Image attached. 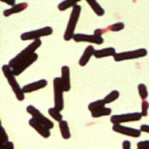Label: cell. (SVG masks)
<instances>
[{
    "label": "cell",
    "mask_w": 149,
    "mask_h": 149,
    "mask_svg": "<svg viewBox=\"0 0 149 149\" xmlns=\"http://www.w3.org/2000/svg\"><path fill=\"white\" fill-rule=\"evenodd\" d=\"M138 149H149V141H142L137 143Z\"/></svg>",
    "instance_id": "29"
},
{
    "label": "cell",
    "mask_w": 149,
    "mask_h": 149,
    "mask_svg": "<svg viewBox=\"0 0 149 149\" xmlns=\"http://www.w3.org/2000/svg\"><path fill=\"white\" fill-rule=\"evenodd\" d=\"M125 28V24L123 22H117L114 23L111 25H109L107 27V31H113V32H117V31H120Z\"/></svg>",
    "instance_id": "26"
},
{
    "label": "cell",
    "mask_w": 149,
    "mask_h": 149,
    "mask_svg": "<svg viewBox=\"0 0 149 149\" xmlns=\"http://www.w3.org/2000/svg\"><path fill=\"white\" fill-rule=\"evenodd\" d=\"M106 105H107V104L105 102L104 99H102V100H95V101L89 103L87 108L91 113H93V112H95V111H97L102 107H105Z\"/></svg>",
    "instance_id": "22"
},
{
    "label": "cell",
    "mask_w": 149,
    "mask_h": 149,
    "mask_svg": "<svg viewBox=\"0 0 149 149\" xmlns=\"http://www.w3.org/2000/svg\"><path fill=\"white\" fill-rule=\"evenodd\" d=\"M137 88H138V93L140 95V98L142 100H147L148 97V87L146 86V85L143 83H141L138 85Z\"/></svg>",
    "instance_id": "25"
},
{
    "label": "cell",
    "mask_w": 149,
    "mask_h": 149,
    "mask_svg": "<svg viewBox=\"0 0 149 149\" xmlns=\"http://www.w3.org/2000/svg\"><path fill=\"white\" fill-rule=\"evenodd\" d=\"M73 40L77 43H90L94 45H102L104 43V38L102 36H99L96 34H84V33H75L73 37Z\"/></svg>",
    "instance_id": "9"
},
{
    "label": "cell",
    "mask_w": 149,
    "mask_h": 149,
    "mask_svg": "<svg viewBox=\"0 0 149 149\" xmlns=\"http://www.w3.org/2000/svg\"><path fill=\"white\" fill-rule=\"evenodd\" d=\"M112 114V108L110 107H102L93 113H91V115L93 118L94 119H98V118H101V117H106V116H109Z\"/></svg>",
    "instance_id": "21"
},
{
    "label": "cell",
    "mask_w": 149,
    "mask_h": 149,
    "mask_svg": "<svg viewBox=\"0 0 149 149\" xmlns=\"http://www.w3.org/2000/svg\"><path fill=\"white\" fill-rule=\"evenodd\" d=\"M95 48L93 45H88L86 46V48L85 49L84 52L82 53L79 60V65L82 67L86 66L88 62L90 61L91 58L93 56H94V52H95Z\"/></svg>",
    "instance_id": "15"
},
{
    "label": "cell",
    "mask_w": 149,
    "mask_h": 149,
    "mask_svg": "<svg viewBox=\"0 0 149 149\" xmlns=\"http://www.w3.org/2000/svg\"><path fill=\"white\" fill-rule=\"evenodd\" d=\"M113 131L117 134L126 135L128 137H132V138H139V137H141V133H142L141 131V129L133 128V127H126L123 125H113Z\"/></svg>",
    "instance_id": "11"
},
{
    "label": "cell",
    "mask_w": 149,
    "mask_h": 149,
    "mask_svg": "<svg viewBox=\"0 0 149 149\" xmlns=\"http://www.w3.org/2000/svg\"><path fill=\"white\" fill-rule=\"evenodd\" d=\"M26 112L34 119L36 120L37 121L40 122L41 124H43L44 126H45L47 128H49L50 130L52 129L54 127V123L50 120L48 119L47 117H45L38 108H36L34 106L32 105H29L27 107H26Z\"/></svg>",
    "instance_id": "8"
},
{
    "label": "cell",
    "mask_w": 149,
    "mask_h": 149,
    "mask_svg": "<svg viewBox=\"0 0 149 149\" xmlns=\"http://www.w3.org/2000/svg\"><path fill=\"white\" fill-rule=\"evenodd\" d=\"M47 85H48V81L45 79H42L26 84L22 88H23L24 93H31L33 92H36V91H38V90H41V89L46 87Z\"/></svg>",
    "instance_id": "13"
},
{
    "label": "cell",
    "mask_w": 149,
    "mask_h": 149,
    "mask_svg": "<svg viewBox=\"0 0 149 149\" xmlns=\"http://www.w3.org/2000/svg\"><path fill=\"white\" fill-rule=\"evenodd\" d=\"M38 58V53H33L32 55H31L29 58L24 59L23 61H21L20 63H18L16 66H14L12 68V72L15 76H19L21 73H23L28 67H30L32 64H34Z\"/></svg>",
    "instance_id": "10"
},
{
    "label": "cell",
    "mask_w": 149,
    "mask_h": 149,
    "mask_svg": "<svg viewBox=\"0 0 149 149\" xmlns=\"http://www.w3.org/2000/svg\"><path fill=\"white\" fill-rule=\"evenodd\" d=\"M81 6L77 4L75 5L72 10V12L70 14L69 17V20L64 33V40L65 41H70L72 39H73V37L75 35V30H76V26L78 24V21L79 19L80 14H81Z\"/></svg>",
    "instance_id": "2"
},
{
    "label": "cell",
    "mask_w": 149,
    "mask_h": 149,
    "mask_svg": "<svg viewBox=\"0 0 149 149\" xmlns=\"http://www.w3.org/2000/svg\"><path fill=\"white\" fill-rule=\"evenodd\" d=\"M142 117H143L142 114L138 112L122 113V114H115L111 117L110 121L113 125H122L123 123L140 121L142 119Z\"/></svg>",
    "instance_id": "7"
},
{
    "label": "cell",
    "mask_w": 149,
    "mask_h": 149,
    "mask_svg": "<svg viewBox=\"0 0 149 149\" xmlns=\"http://www.w3.org/2000/svg\"><path fill=\"white\" fill-rule=\"evenodd\" d=\"M29 125L31 127H32L40 136H42L44 139H48L51 137V131L49 128H47L45 126L41 124L40 122L37 121L33 118L29 120Z\"/></svg>",
    "instance_id": "12"
},
{
    "label": "cell",
    "mask_w": 149,
    "mask_h": 149,
    "mask_svg": "<svg viewBox=\"0 0 149 149\" xmlns=\"http://www.w3.org/2000/svg\"><path fill=\"white\" fill-rule=\"evenodd\" d=\"M7 142H9V137H8V134H7L4 127H2V144H1V146L5 145Z\"/></svg>",
    "instance_id": "28"
},
{
    "label": "cell",
    "mask_w": 149,
    "mask_h": 149,
    "mask_svg": "<svg viewBox=\"0 0 149 149\" xmlns=\"http://www.w3.org/2000/svg\"><path fill=\"white\" fill-rule=\"evenodd\" d=\"M141 131L142 133H146V134H149V125H147V124H143L140 127Z\"/></svg>",
    "instance_id": "31"
},
{
    "label": "cell",
    "mask_w": 149,
    "mask_h": 149,
    "mask_svg": "<svg viewBox=\"0 0 149 149\" xmlns=\"http://www.w3.org/2000/svg\"><path fill=\"white\" fill-rule=\"evenodd\" d=\"M148 110H149V102L147 100H142L141 103V113L142 114L143 117H147L148 115Z\"/></svg>",
    "instance_id": "27"
},
{
    "label": "cell",
    "mask_w": 149,
    "mask_h": 149,
    "mask_svg": "<svg viewBox=\"0 0 149 149\" xmlns=\"http://www.w3.org/2000/svg\"><path fill=\"white\" fill-rule=\"evenodd\" d=\"M64 88L61 84L60 77H56L53 79V101L54 107L62 111L65 107L64 101Z\"/></svg>",
    "instance_id": "4"
},
{
    "label": "cell",
    "mask_w": 149,
    "mask_h": 149,
    "mask_svg": "<svg viewBox=\"0 0 149 149\" xmlns=\"http://www.w3.org/2000/svg\"><path fill=\"white\" fill-rule=\"evenodd\" d=\"M60 112H61L60 110H58V108L54 107L48 109L49 115L52 117V119H53L55 121H58V122H60L61 120H63V115L61 114Z\"/></svg>",
    "instance_id": "23"
},
{
    "label": "cell",
    "mask_w": 149,
    "mask_h": 149,
    "mask_svg": "<svg viewBox=\"0 0 149 149\" xmlns=\"http://www.w3.org/2000/svg\"><path fill=\"white\" fill-rule=\"evenodd\" d=\"M53 33V29L51 26H45L43 28H39L37 30L30 31L24 32L20 35V39L23 41H29V40H37L40 39L43 37L50 36Z\"/></svg>",
    "instance_id": "5"
},
{
    "label": "cell",
    "mask_w": 149,
    "mask_h": 149,
    "mask_svg": "<svg viewBox=\"0 0 149 149\" xmlns=\"http://www.w3.org/2000/svg\"><path fill=\"white\" fill-rule=\"evenodd\" d=\"M42 45V41L40 39H37L32 41L28 46H26L23 51H21L19 53H17L14 58H12L10 61H9V65L10 67L12 69L14 66H16L18 63H20L21 61H23L24 59L29 58L31 55H32L33 53L36 52V51Z\"/></svg>",
    "instance_id": "3"
},
{
    "label": "cell",
    "mask_w": 149,
    "mask_h": 149,
    "mask_svg": "<svg viewBox=\"0 0 149 149\" xmlns=\"http://www.w3.org/2000/svg\"><path fill=\"white\" fill-rule=\"evenodd\" d=\"M0 149H15V148H14V144H13V142L9 141V142H7L5 145L1 146V147H0Z\"/></svg>",
    "instance_id": "30"
},
{
    "label": "cell",
    "mask_w": 149,
    "mask_h": 149,
    "mask_svg": "<svg viewBox=\"0 0 149 149\" xmlns=\"http://www.w3.org/2000/svg\"><path fill=\"white\" fill-rule=\"evenodd\" d=\"M58 127H59V131H60L62 138L64 140H69L71 138V132H70L68 122L64 120H61L60 122H58Z\"/></svg>",
    "instance_id": "19"
},
{
    "label": "cell",
    "mask_w": 149,
    "mask_h": 149,
    "mask_svg": "<svg viewBox=\"0 0 149 149\" xmlns=\"http://www.w3.org/2000/svg\"><path fill=\"white\" fill-rule=\"evenodd\" d=\"M2 72L3 74L4 75L5 79H7L8 84L10 85L12 92L14 93L17 100L18 101H23L24 100V92L23 90V88H21V86H19L17 80L16 79V76L13 74L12 72V69L10 67L9 65H3L2 66Z\"/></svg>",
    "instance_id": "1"
},
{
    "label": "cell",
    "mask_w": 149,
    "mask_h": 149,
    "mask_svg": "<svg viewBox=\"0 0 149 149\" xmlns=\"http://www.w3.org/2000/svg\"><path fill=\"white\" fill-rule=\"evenodd\" d=\"M137 149H138V148H137Z\"/></svg>",
    "instance_id": "35"
},
{
    "label": "cell",
    "mask_w": 149,
    "mask_h": 149,
    "mask_svg": "<svg viewBox=\"0 0 149 149\" xmlns=\"http://www.w3.org/2000/svg\"><path fill=\"white\" fill-rule=\"evenodd\" d=\"M61 84L63 86L65 92H69L71 90V72L70 67L64 65L61 67V76H60Z\"/></svg>",
    "instance_id": "14"
},
{
    "label": "cell",
    "mask_w": 149,
    "mask_h": 149,
    "mask_svg": "<svg viewBox=\"0 0 149 149\" xmlns=\"http://www.w3.org/2000/svg\"><path fill=\"white\" fill-rule=\"evenodd\" d=\"M120 92L117 90H113L112 92H110L105 98L104 100L107 104H111L113 102H114L115 100H117L120 98Z\"/></svg>",
    "instance_id": "24"
},
{
    "label": "cell",
    "mask_w": 149,
    "mask_h": 149,
    "mask_svg": "<svg viewBox=\"0 0 149 149\" xmlns=\"http://www.w3.org/2000/svg\"><path fill=\"white\" fill-rule=\"evenodd\" d=\"M28 7V3H16L15 5L11 6L9 9H6L3 11V15L4 17H10L11 15L14 14H17L19 12L24 11V10H26Z\"/></svg>",
    "instance_id": "16"
},
{
    "label": "cell",
    "mask_w": 149,
    "mask_h": 149,
    "mask_svg": "<svg viewBox=\"0 0 149 149\" xmlns=\"http://www.w3.org/2000/svg\"><path fill=\"white\" fill-rule=\"evenodd\" d=\"M122 149H131V142L129 141H124L122 142Z\"/></svg>",
    "instance_id": "32"
},
{
    "label": "cell",
    "mask_w": 149,
    "mask_h": 149,
    "mask_svg": "<svg viewBox=\"0 0 149 149\" xmlns=\"http://www.w3.org/2000/svg\"><path fill=\"white\" fill-rule=\"evenodd\" d=\"M0 1H1L2 3H4L10 5V7L16 4V0H0Z\"/></svg>",
    "instance_id": "34"
},
{
    "label": "cell",
    "mask_w": 149,
    "mask_h": 149,
    "mask_svg": "<svg viewBox=\"0 0 149 149\" xmlns=\"http://www.w3.org/2000/svg\"><path fill=\"white\" fill-rule=\"evenodd\" d=\"M107 31V29H96V30L94 31V34L99 35V36H102Z\"/></svg>",
    "instance_id": "33"
},
{
    "label": "cell",
    "mask_w": 149,
    "mask_h": 149,
    "mask_svg": "<svg viewBox=\"0 0 149 149\" xmlns=\"http://www.w3.org/2000/svg\"><path fill=\"white\" fill-rule=\"evenodd\" d=\"M148 55V51L145 48H140L134 51H127L122 52H117L116 55L113 57L114 61L116 62H122L126 60H132V59H138L144 58Z\"/></svg>",
    "instance_id": "6"
},
{
    "label": "cell",
    "mask_w": 149,
    "mask_h": 149,
    "mask_svg": "<svg viewBox=\"0 0 149 149\" xmlns=\"http://www.w3.org/2000/svg\"><path fill=\"white\" fill-rule=\"evenodd\" d=\"M86 2L88 3V5L91 7V9L93 10V12L99 16V17H102L105 15V10L103 9V7L98 3L97 0H86Z\"/></svg>",
    "instance_id": "18"
},
{
    "label": "cell",
    "mask_w": 149,
    "mask_h": 149,
    "mask_svg": "<svg viewBox=\"0 0 149 149\" xmlns=\"http://www.w3.org/2000/svg\"><path fill=\"white\" fill-rule=\"evenodd\" d=\"M116 50L113 47H107V48H102L100 50H96L94 52V56L96 58H108V57H114L116 55Z\"/></svg>",
    "instance_id": "17"
},
{
    "label": "cell",
    "mask_w": 149,
    "mask_h": 149,
    "mask_svg": "<svg viewBox=\"0 0 149 149\" xmlns=\"http://www.w3.org/2000/svg\"><path fill=\"white\" fill-rule=\"evenodd\" d=\"M81 0H63L62 2H60L58 5V9L60 11H65L70 8H73L75 5L78 4V3H79Z\"/></svg>",
    "instance_id": "20"
}]
</instances>
